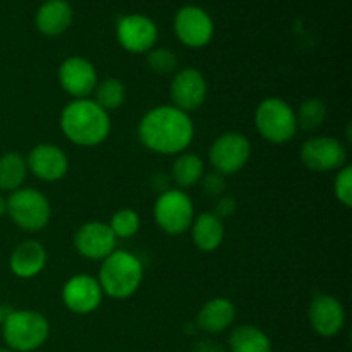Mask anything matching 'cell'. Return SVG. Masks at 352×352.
Here are the masks:
<instances>
[{
  "label": "cell",
  "mask_w": 352,
  "mask_h": 352,
  "mask_svg": "<svg viewBox=\"0 0 352 352\" xmlns=\"http://www.w3.org/2000/svg\"><path fill=\"white\" fill-rule=\"evenodd\" d=\"M28 170L45 182H57L65 177L69 170V158L58 146L41 143L30 151L26 158Z\"/></svg>",
  "instance_id": "15"
},
{
  "label": "cell",
  "mask_w": 352,
  "mask_h": 352,
  "mask_svg": "<svg viewBox=\"0 0 352 352\" xmlns=\"http://www.w3.org/2000/svg\"><path fill=\"white\" fill-rule=\"evenodd\" d=\"M0 352H12V351H9V349H0Z\"/></svg>",
  "instance_id": "35"
},
{
  "label": "cell",
  "mask_w": 352,
  "mask_h": 352,
  "mask_svg": "<svg viewBox=\"0 0 352 352\" xmlns=\"http://www.w3.org/2000/svg\"><path fill=\"white\" fill-rule=\"evenodd\" d=\"M96 280L109 298H131L143 282V263L129 251L116 250L103 260Z\"/></svg>",
  "instance_id": "3"
},
{
  "label": "cell",
  "mask_w": 352,
  "mask_h": 352,
  "mask_svg": "<svg viewBox=\"0 0 352 352\" xmlns=\"http://www.w3.org/2000/svg\"><path fill=\"white\" fill-rule=\"evenodd\" d=\"M301 160L313 172L339 170L347 165V148L337 138H311L301 146Z\"/></svg>",
  "instance_id": "9"
},
{
  "label": "cell",
  "mask_w": 352,
  "mask_h": 352,
  "mask_svg": "<svg viewBox=\"0 0 352 352\" xmlns=\"http://www.w3.org/2000/svg\"><path fill=\"white\" fill-rule=\"evenodd\" d=\"M62 301L76 315H89L103 301V291L98 280L89 275H74L62 289Z\"/></svg>",
  "instance_id": "14"
},
{
  "label": "cell",
  "mask_w": 352,
  "mask_h": 352,
  "mask_svg": "<svg viewBox=\"0 0 352 352\" xmlns=\"http://www.w3.org/2000/svg\"><path fill=\"white\" fill-rule=\"evenodd\" d=\"M7 311H9V309H7V308H3V306H0V327H2V323H3V318H6Z\"/></svg>",
  "instance_id": "34"
},
{
  "label": "cell",
  "mask_w": 352,
  "mask_h": 352,
  "mask_svg": "<svg viewBox=\"0 0 352 352\" xmlns=\"http://www.w3.org/2000/svg\"><path fill=\"white\" fill-rule=\"evenodd\" d=\"M327 117V105L320 98H309L301 103L299 110L296 112L298 127L305 131H313L322 126Z\"/></svg>",
  "instance_id": "26"
},
{
  "label": "cell",
  "mask_w": 352,
  "mask_h": 352,
  "mask_svg": "<svg viewBox=\"0 0 352 352\" xmlns=\"http://www.w3.org/2000/svg\"><path fill=\"white\" fill-rule=\"evenodd\" d=\"M93 102L105 112H112L122 107L126 102V86L120 79L107 78L98 82L95 88V100Z\"/></svg>",
  "instance_id": "25"
},
{
  "label": "cell",
  "mask_w": 352,
  "mask_h": 352,
  "mask_svg": "<svg viewBox=\"0 0 352 352\" xmlns=\"http://www.w3.org/2000/svg\"><path fill=\"white\" fill-rule=\"evenodd\" d=\"M148 67L157 74H172L177 69V57L168 48H151L148 52Z\"/></svg>",
  "instance_id": "28"
},
{
  "label": "cell",
  "mask_w": 352,
  "mask_h": 352,
  "mask_svg": "<svg viewBox=\"0 0 352 352\" xmlns=\"http://www.w3.org/2000/svg\"><path fill=\"white\" fill-rule=\"evenodd\" d=\"M208 86L198 69L186 67L174 76L170 82V100L175 109L189 113L198 110L206 100Z\"/></svg>",
  "instance_id": "12"
},
{
  "label": "cell",
  "mask_w": 352,
  "mask_h": 352,
  "mask_svg": "<svg viewBox=\"0 0 352 352\" xmlns=\"http://www.w3.org/2000/svg\"><path fill=\"white\" fill-rule=\"evenodd\" d=\"M254 126L263 140L274 144L289 143L298 133L296 110L282 98H267L254 112Z\"/></svg>",
  "instance_id": "5"
},
{
  "label": "cell",
  "mask_w": 352,
  "mask_h": 352,
  "mask_svg": "<svg viewBox=\"0 0 352 352\" xmlns=\"http://www.w3.org/2000/svg\"><path fill=\"white\" fill-rule=\"evenodd\" d=\"M34 23L45 36H58L65 33L72 23L71 3L67 0H47L38 9Z\"/></svg>",
  "instance_id": "19"
},
{
  "label": "cell",
  "mask_w": 352,
  "mask_h": 352,
  "mask_svg": "<svg viewBox=\"0 0 352 352\" xmlns=\"http://www.w3.org/2000/svg\"><path fill=\"white\" fill-rule=\"evenodd\" d=\"M251 157V143L244 134L226 133L210 146L208 158L219 174L230 175L246 167Z\"/></svg>",
  "instance_id": "8"
},
{
  "label": "cell",
  "mask_w": 352,
  "mask_h": 352,
  "mask_svg": "<svg viewBox=\"0 0 352 352\" xmlns=\"http://www.w3.org/2000/svg\"><path fill=\"white\" fill-rule=\"evenodd\" d=\"M191 234L192 243L199 251L212 253V251L219 250L220 244L223 243V237H226L223 220H220L212 212L201 213V215L195 217V220H192Z\"/></svg>",
  "instance_id": "21"
},
{
  "label": "cell",
  "mask_w": 352,
  "mask_h": 352,
  "mask_svg": "<svg viewBox=\"0 0 352 352\" xmlns=\"http://www.w3.org/2000/svg\"><path fill=\"white\" fill-rule=\"evenodd\" d=\"M3 215H7V199L3 196H0V219Z\"/></svg>",
  "instance_id": "33"
},
{
  "label": "cell",
  "mask_w": 352,
  "mask_h": 352,
  "mask_svg": "<svg viewBox=\"0 0 352 352\" xmlns=\"http://www.w3.org/2000/svg\"><path fill=\"white\" fill-rule=\"evenodd\" d=\"M0 329L7 347L12 352L40 349L50 336L48 320L31 309H9Z\"/></svg>",
  "instance_id": "4"
},
{
  "label": "cell",
  "mask_w": 352,
  "mask_h": 352,
  "mask_svg": "<svg viewBox=\"0 0 352 352\" xmlns=\"http://www.w3.org/2000/svg\"><path fill=\"white\" fill-rule=\"evenodd\" d=\"M109 227L117 239H129V237L136 236L138 230H140L141 219L134 210L122 208L113 213Z\"/></svg>",
  "instance_id": "27"
},
{
  "label": "cell",
  "mask_w": 352,
  "mask_h": 352,
  "mask_svg": "<svg viewBox=\"0 0 352 352\" xmlns=\"http://www.w3.org/2000/svg\"><path fill=\"white\" fill-rule=\"evenodd\" d=\"M140 141L160 155H181L192 143L195 126L189 113L174 105H160L141 117L138 124Z\"/></svg>",
  "instance_id": "1"
},
{
  "label": "cell",
  "mask_w": 352,
  "mask_h": 352,
  "mask_svg": "<svg viewBox=\"0 0 352 352\" xmlns=\"http://www.w3.org/2000/svg\"><path fill=\"white\" fill-rule=\"evenodd\" d=\"M26 175L28 164L23 155L9 151L0 157V191H17L23 188Z\"/></svg>",
  "instance_id": "23"
},
{
  "label": "cell",
  "mask_w": 352,
  "mask_h": 352,
  "mask_svg": "<svg viewBox=\"0 0 352 352\" xmlns=\"http://www.w3.org/2000/svg\"><path fill=\"white\" fill-rule=\"evenodd\" d=\"M236 208H237V203L232 196H222L212 213H215L220 220H223V219H229V217H232L234 213H236Z\"/></svg>",
  "instance_id": "31"
},
{
  "label": "cell",
  "mask_w": 352,
  "mask_h": 352,
  "mask_svg": "<svg viewBox=\"0 0 352 352\" xmlns=\"http://www.w3.org/2000/svg\"><path fill=\"white\" fill-rule=\"evenodd\" d=\"M174 30L179 41L191 48H201L208 45L215 33L210 14L196 6H186L179 9L174 19Z\"/></svg>",
  "instance_id": "10"
},
{
  "label": "cell",
  "mask_w": 352,
  "mask_h": 352,
  "mask_svg": "<svg viewBox=\"0 0 352 352\" xmlns=\"http://www.w3.org/2000/svg\"><path fill=\"white\" fill-rule=\"evenodd\" d=\"M195 352H226V349L219 342H215V340L205 339L196 344Z\"/></svg>",
  "instance_id": "32"
},
{
  "label": "cell",
  "mask_w": 352,
  "mask_h": 352,
  "mask_svg": "<svg viewBox=\"0 0 352 352\" xmlns=\"http://www.w3.org/2000/svg\"><path fill=\"white\" fill-rule=\"evenodd\" d=\"M333 192H336V198L342 203L344 206L352 205V168L351 165H344L342 168H339L336 175V181H333Z\"/></svg>",
  "instance_id": "29"
},
{
  "label": "cell",
  "mask_w": 352,
  "mask_h": 352,
  "mask_svg": "<svg viewBox=\"0 0 352 352\" xmlns=\"http://www.w3.org/2000/svg\"><path fill=\"white\" fill-rule=\"evenodd\" d=\"M203 160L195 153H181L172 167V179L181 189L192 188L203 179Z\"/></svg>",
  "instance_id": "24"
},
{
  "label": "cell",
  "mask_w": 352,
  "mask_h": 352,
  "mask_svg": "<svg viewBox=\"0 0 352 352\" xmlns=\"http://www.w3.org/2000/svg\"><path fill=\"white\" fill-rule=\"evenodd\" d=\"M153 217L157 226L168 236H181L195 220V206L182 189H167L158 195Z\"/></svg>",
  "instance_id": "7"
},
{
  "label": "cell",
  "mask_w": 352,
  "mask_h": 352,
  "mask_svg": "<svg viewBox=\"0 0 352 352\" xmlns=\"http://www.w3.org/2000/svg\"><path fill=\"white\" fill-rule=\"evenodd\" d=\"M47 251L38 241H24L12 251L9 260L10 272L19 278H33L43 272Z\"/></svg>",
  "instance_id": "18"
},
{
  "label": "cell",
  "mask_w": 352,
  "mask_h": 352,
  "mask_svg": "<svg viewBox=\"0 0 352 352\" xmlns=\"http://www.w3.org/2000/svg\"><path fill=\"white\" fill-rule=\"evenodd\" d=\"M117 40L131 54H148L158 40L157 24L143 14H129L117 23Z\"/></svg>",
  "instance_id": "11"
},
{
  "label": "cell",
  "mask_w": 352,
  "mask_h": 352,
  "mask_svg": "<svg viewBox=\"0 0 352 352\" xmlns=\"http://www.w3.org/2000/svg\"><path fill=\"white\" fill-rule=\"evenodd\" d=\"M236 306L227 298H213L203 305L196 316V325L206 333H220L232 325Z\"/></svg>",
  "instance_id": "20"
},
{
  "label": "cell",
  "mask_w": 352,
  "mask_h": 352,
  "mask_svg": "<svg viewBox=\"0 0 352 352\" xmlns=\"http://www.w3.org/2000/svg\"><path fill=\"white\" fill-rule=\"evenodd\" d=\"M58 82L74 100L88 98L98 85L95 65L82 57H69L58 67Z\"/></svg>",
  "instance_id": "13"
},
{
  "label": "cell",
  "mask_w": 352,
  "mask_h": 352,
  "mask_svg": "<svg viewBox=\"0 0 352 352\" xmlns=\"http://www.w3.org/2000/svg\"><path fill=\"white\" fill-rule=\"evenodd\" d=\"M7 215L19 229L38 232L50 222L52 208L47 196L33 188H19L7 198Z\"/></svg>",
  "instance_id": "6"
},
{
  "label": "cell",
  "mask_w": 352,
  "mask_h": 352,
  "mask_svg": "<svg viewBox=\"0 0 352 352\" xmlns=\"http://www.w3.org/2000/svg\"><path fill=\"white\" fill-rule=\"evenodd\" d=\"M60 129L78 146H98L110 134L109 112L93 100H72L60 113Z\"/></svg>",
  "instance_id": "2"
},
{
  "label": "cell",
  "mask_w": 352,
  "mask_h": 352,
  "mask_svg": "<svg viewBox=\"0 0 352 352\" xmlns=\"http://www.w3.org/2000/svg\"><path fill=\"white\" fill-rule=\"evenodd\" d=\"M226 175L219 174V172H213V174H208L205 179H203V188H205L206 195L208 196H222V192L226 191Z\"/></svg>",
  "instance_id": "30"
},
{
  "label": "cell",
  "mask_w": 352,
  "mask_h": 352,
  "mask_svg": "<svg viewBox=\"0 0 352 352\" xmlns=\"http://www.w3.org/2000/svg\"><path fill=\"white\" fill-rule=\"evenodd\" d=\"M117 237L113 236L109 223L88 222L78 229L74 236V246L81 256L88 260H105L116 251Z\"/></svg>",
  "instance_id": "16"
},
{
  "label": "cell",
  "mask_w": 352,
  "mask_h": 352,
  "mask_svg": "<svg viewBox=\"0 0 352 352\" xmlns=\"http://www.w3.org/2000/svg\"><path fill=\"white\" fill-rule=\"evenodd\" d=\"M309 325L318 336L336 337L346 323V309L342 302L329 294H320L309 305Z\"/></svg>",
  "instance_id": "17"
},
{
  "label": "cell",
  "mask_w": 352,
  "mask_h": 352,
  "mask_svg": "<svg viewBox=\"0 0 352 352\" xmlns=\"http://www.w3.org/2000/svg\"><path fill=\"white\" fill-rule=\"evenodd\" d=\"M230 352H272L270 337L254 325L234 329L229 339Z\"/></svg>",
  "instance_id": "22"
}]
</instances>
